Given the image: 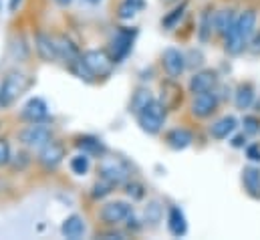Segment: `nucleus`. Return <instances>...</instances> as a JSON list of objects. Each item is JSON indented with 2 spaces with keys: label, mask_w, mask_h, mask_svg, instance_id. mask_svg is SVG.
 <instances>
[{
  "label": "nucleus",
  "mask_w": 260,
  "mask_h": 240,
  "mask_svg": "<svg viewBox=\"0 0 260 240\" xmlns=\"http://www.w3.org/2000/svg\"><path fill=\"white\" fill-rule=\"evenodd\" d=\"M75 145L79 147V152H85L91 158H101V156L107 154V145L97 135H79L77 141H75Z\"/></svg>",
  "instance_id": "f3484780"
},
{
  "label": "nucleus",
  "mask_w": 260,
  "mask_h": 240,
  "mask_svg": "<svg viewBox=\"0 0 260 240\" xmlns=\"http://www.w3.org/2000/svg\"><path fill=\"white\" fill-rule=\"evenodd\" d=\"M168 230L172 236L182 238L188 234V218L180 206H170L168 210Z\"/></svg>",
  "instance_id": "2eb2a0df"
},
{
  "label": "nucleus",
  "mask_w": 260,
  "mask_h": 240,
  "mask_svg": "<svg viewBox=\"0 0 260 240\" xmlns=\"http://www.w3.org/2000/svg\"><path fill=\"white\" fill-rule=\"evenodd\" d=\"M164 220V204L159 200H151L143 208V224L155 228Z\"/></svg>",
  "instance_id": "393cba45"
},
{
  "label": "nucleus",
  "mask_w": 260,
  "mask_h": 240,
  "mask_svg": "<svg viewBox=\"0 0 260 240\" xmlns=\"http://www.w3.org/2000/svg\"><path fill=\"white\" fill-rule=\"evenodd\" d=\"M85 232H87V224H85L83 216H79V214L67 216L63 220V224H61V234L65 238L79 240L81 236H85Z\"/></svg>",
  "instance_id": "aec40b11"
},
{
  "label": "nucleus",
  "mask_w": 260,
  "mask_h": 240,
  "mask_svg": "<svg viewBox=\"0 0 260 240\" xmlns=\"http://www.w3.org/2000/svg\"><path fill=\"white\" fill-rule=\"evenodd\" d=\"M20 4H22V0H8V10L10 12H16Z\"/></svg>",
  "instance_id": "ea45409f"
},
{
  "label": "nucleus",
  "mask_w": 260,
  "mask_h": 240,
  "mask_svg": "<svg viewBox=\"0 0 260 240\" xmlns=\"http://www.w3.org/2000/svg\"><path fill=\"white\" fill-rule=\"evenodd\" d=\"M30 87V79L26 73L14 69L4 75L0 81V109H10Z\"/></svg>",
  "instance_id": "f03ea898"
},
{
  "label": "nucleus",
  "mask_w": 260,
  "mask_h": 240,
  "mask_svg": "<svg viewBox=\"0 0 260 240\" xmlns=\"http://www.w3.org/2000/svg\"><path fill=\"white\" fill-rule=\"evenodd\" d=\"M137 39V28L135 26H117L111 41H109V53L115 61V65L123 63L131 55L133 45Z\"/></svg>",
  "instance_id": "423d86ee"
},
{
  "label": "nucleus",
  "mask_w": 260,
  "mask_h": 240,
  "mask_svg": "<svg viewBox=\"0 0 260 240\" xmlns=\"http://www.w3.org/2000/svg\"><path fill=\"white\" fill-rule=\"evenodd\" d=\"M230 145L232 147H236V149H240V147H246L248 145V133L246 131H242V133H232L230 135Z\"/></svg>",
  "instance_id": "c9c22d12"
},
{
  "label": "nucleus",
  "mask_w": 260,
  "mask_h": 240,
  "mask_svg": "<svg viewBox=\"0 0 260 240\" xmlns=\"http://www.w3.org/2000/svg\"><path fill=\"white\" fill-rule=\"evenodd\" d=\"M55 139V131L53 127L43 121V123H28L26 127H22L18 131V141L26 147V149H41L43 145H47L49 141Z\"/></svg>",
  "instance_id": "39448f33"
},
{
  "label": "nucleus",
  "mask_w": 260,
  "mask_h": 240,
  "mask_svg": "<svg viewBox=\"0 0 260 240\" xmlns=\"http://www.w3.org/2000/svg\"><path fill=\"white\" fill-rule=\"evenodd\" d=\"M236 18H238V14L232 8H224V10L214 12V33L220 37H226L228 31L234 26Z\"/></svg>",
  "instance_id": "5701e85b"
},
{
  "label": "nucleus",
  "mask_w": 260,
  "mask_h": 240,
  "mask_svg": "<svg viewBox=\"0 0 260 240\" xmlns=\"http://www.w3.org/2000/svg\"><path fill=\"white\" fill-rule=\"evenodd\" d=\"M161 65H164V71L170 79H180L184 75V71L188 69V61H186V55L176 49V47H168L161 55Z\"/></svg>",
  "instance_id": "9b49d317"
},
{
  "label": "nucleus",
  "mask_w": 260,
  "mask_h": 240,
  "mask_svg": "<svg viewBox=\"0 0 260 240\" xmlns=\"http://www.w3.org/2000/svg\"><path fill=\"white\" fill-rule=\"evenodd\" d=\"M69 168L75 176H87L89 170H91V156L85 154V152H79L75 154L71 160H69Z\"/></svg>",
  "instance_id": "c85d7f7f"
},
{
  "label": "nucleus",
  "mask_w": 260,
  "mask_h": 240,
  "mask_svg": "<svg viewBox=\"0 0 260 240\" xmlns=\"http://www.w3.org/2000/svg\"><path fill=\"white\" fill-rule=\"evenodd\" d=\"M240 180H242L244 192H246L250 198L260 200V168L258 166H246V168L242 170Z\"/></svg>",
  "instance_id": "6ab92c4d"
},
{
  "label": "nucleus",
  "mask_w": 260,
  "mask_h": 240,
  "mask_svg": "<svg viewBox=\"0 0 260 240\" xmlns=\"http://www.w3.org/2000/svg\"><path fill=\"white\" fill-rule=\"evenodd\" d=\"M10 164H12V168H14V170L22 172V170H26V166L30 164V154H28L26 149H22V152H18V154H14V156H12Z\"/></svg>",
  "instance_id": "473e14b6"
},
{
  "label": "nucleus",
  "mask_w": 260,
  "mask_h": 240,
  "mask_svg": "<svg viewBox=\"0 0 260 240\" xmlns=\"http://www.w3.org/2000/svg\"><path fill=\"white\" fill-rule=\"evenodd\" d=\"M97 170H99V178H105L115 186H123L133 176L131 164L121 156H109V154L101 156Z\"/></svg>",
  "instance_id": "20e7f679"
},
{
  "label": "nucleus",
  "mask_w": 260,
  "mask_h": 240,
  "mask_svg": "<svg viewBox=\"0 0 260 240\" xmlns=\"http://www.w3.org/2000/svg\"><path fill=\"white\" fill-rule=\"evenodd\" d=\"M155 97H153V93L147 89V87H139L133 95H131V101H129V113L133 115H137L143 107H147L151 101H153Z\"/></svg>",
  "instance_id": "a878e982"
},
{
  "label": "nucleus",
  "mask_w": 260,
  "mask_h": 240,
  "mask_svg": "<svg viewBox=\"0 0 260 240\" xmlns=\"http://www.w3.org/2000/svg\"><path fill=\"white\" fill-rule=\"evenodd\" d=\"M35 51L39 59L45 63H55L59 61V49H57V39H53L45 31H37L35 35Z\"/></svg>",
  "instance_id": "4468645a"
},
{
  "label": "nucleus",
  "mask_w": 260,
  "mask_h": 240,
  "mask_svg": "<svg viewBox=\"0 0 260 240\" xmlns=\"http://www.w3.org/2000/svg\"><path fill=\"white\" fill-rule=\"evenodd\" d=\"M12 160V152H10V143L6 137H0V168L8 166Z\"/></svg>",
  "instance_id": "72a5a7b5"
},
{
  "label": "nucleus",
  "mask_w": 260,
  "mask_h": 240,
  "mask_svg": "<svg viewBox=\"0 0 260 240\" xmlns=\"http://www.w3.org/2000/svg\"><path fill=\"white\" fill-rule=\"evenodd\" d=\"M115 188H117L115 184H111V182L105 180V178H99V180L93 184V188H91V198L93 200H103V198L111 196Z\"/></svg>",
  "instance_id": "c756f323"
},
{
  "label": "nucleus",
  "mask_w": 260,
  "mask_h": 240,
  "mask_svg": "<svg viewBox=\"0 0 260 240\" xmlns=\"http://www.w3.org/2000/svg\"><path fill=\"white\" fill-rule=\"evenodd\" d=\"M65 156H67L65 145H63L61 141L53 139V141H49L47 145H43V147L39 149L37 162L41 164V168H43V170H47V172H53V170H57V168L63 164Z\"/></svg>",
  "instance_id": "1a4fd4ad"
},
{
  "label": "nucleus",
  "mask_w": 260,
  "mask_h": 240,
  "mask_svg": "<svg viewBox=\"0 0 260 240\" xmlns=\"http://www.w3.org/2000/svg\"><path fill=\"white\" fill-rule=\"evenodd\" d=\"M166 143L174 149V152H184L194 143V133L186 127H174L166 133Z\"/></svg>",
  "instance_id": "dca6fc26"
},
{
  "label": "nucleus",
  "mask_w": 260,
  "mask_h": 240,
  "mask_svg": "<svg viewBox=\"0 0 260 240\" xmlns=\"http://www.w3.org/2000/svg\"><path fill=\"white\" fill-rule=\"evenodd\" d=\"M254 99H256V91H254V85L252 83H240L234 91V105L236 109L244 111V109H250L254 105Z\"/></svg>",
  "instance_id": "4be33fe9"
},
{
  "label": "nucleus",
  "mask_w": 260,
  "mask_h": 240,
  "mask_svg": "<svg viewBox=\"0 0 260 240\" xmlns=\"http://www.w3.org/2000/svg\"><path fill=\"white\" fill-rule=\"evenodd\" d=\"M99 236L103 240H125V234L123 232H117V230H109V232H103Z\"/></svg>",
  "instance_id": "58836bf2"
},
{
  "label": "nucleus",
  "mask_w": 260,
  "mask_h": 240,
  "mask_svg": "<svg viewBox=\"0 0 260 240\" xmlns=\"http://www.w3.org/2000/svg\"><path fill=\"white\" fill-rule=\"evenodd\" d=\"M127 222V230H131V232H137V230H141L145 224H143V220H139L137 216H135V212H131L129 218L125 220Z\"/></svg>",
  "instance_id": "4c0bfd02"
},
{
  "label": "nucleus",
  "mask_w": 260,
  "mask_h": 240,
  "mask_svg": "<svg viewBox=\"0 0 260 240\" xmlns=\"http://www.w3.org/2000/svg\"><path fill=\"white\" fill-rule=\"evenodd\" d=\"M131 212H133L131 202H127V200H111V202H105L101 206L99 218L107 226H117V224H123L129 218Z\"/></svg>",
  "instance_id": "6e6552de"
},
{
  "label": "nucleus",
  "mask_w": 260,
  "mask_h": 240,
  "mask_svg": "<svg viewBox=\"0 0 260 240\" xmlns=\"http://www.w3.org/2000/svg\"><path fill=\"white\" fill-rule=\"evenodd\" d=\"M242 125H244V131H246L248 135H256L260 131V119L254 117V115H246V117L242 119Z\"/></svg>",
  "instance_id": "f704fd0d"
},
{
  "label": "nucleus",
  "mask_w": 260,
  "mask_h": 240,
  "mask_svg": "<svg viewBox=\"0 0 260 240\" xmlns=\"http://www.w3.org/2000/svg\"><path fill=\"white\" fill-rule=\"evenodd\" d=\"M20 119L26 123H43L49 119V103L43 97H30L22 109H20Z\"/></svg>",
  "instance_id": "ddd939ff"
},
{
  "label": "nucleus",
  "mask_w": 260,
  "mask_h": 240,
  "mask_svg": "<svg viewBox=\"0 0 260 240\" xmlns=\"http://www.w3.org/2000/svg\"><path fill=\"white\" fill-rule=\"evenodd\" d=\"M218 105H220V95L214 89V91H206V93L194 95L192 105H190V111H192V115L198 117V119H208V117H212L216 113Z\"/></svg>",
  "instance_id": "9d476101"
},
{
  "label": "nucleus",
  "mask_w": 260,
  "mask_h": 240,
  "mask_svg": "<svg viewBox=\"0 0 260 240\" xmlns=\"http://www.w3.org/2000/svg\"><path fill=\"white\" fill-rule=\"evenodd\" d=\"M246 158L252 164H260V143H250L246 145Z\"/></svg>",
  "instance_id": "e433bc0d"
},
{
  "label": "nucleus",
  "mask_w": 260,
  "mask_h": 240,
  "mask_svg": "<svg viewBox=\"0 0 260 240\" xmlns=\"http://www.w3.org/2000/svg\"><path fill=\"white\" fill-rule=\"evenodd\" d=\"M89 4H99V2H103V0H87Z\"/></svg>",
  "instance_id": "79ce46f5"
},
{
  "label": "nucleus",
  "mask_w": 260,
  "mask_h": 240,
  "mask_svg": "<svg viewBox=\"0 0 260 240\" xmlns=\"http://www.w3.org/2000/svg\"><path fill=\"white\" fill-rule=\"evenodd\" d=\"M57 49H59V59L63 61L67 67L73 65V63H77V61L83 57L81 49H79L69 37H65V35H61V37L57 39Z\"/></svg>",
  "instance_id": "412c9836"
},
{
  "label": "nucleus",
  "mask_w": 260,
  "mask_h": 240,
  "mask_svg": "<svg viewBox=\"0 0 260 240\" xmlns=\"http://www.w3.org/2000/svg\"><path fill=\"white\" fill-rule=\"evenodd\" d=\"M186 8H188V2H182V4H178V6H174L170 12H166V16L161 18V26L166 28V31H174L180 22H182V18L186 16Z\"/></svg>",
  "instance_id": "cd10ccee"
},
{
  "label": "nucleus",
  "mask_w": 260,
  "mask_h": 240,
  "mask_svg": "<svg viewBox=\"0 0 260 240\" xmlns=\"http://www.w3.org/2000/svg\"><path fill=\"white\" fill-rule=\"evenodd\" d=\"M214 35V10L208 6L202 10L200 20H198V41L206 45Z\"/></svg>",
  "instance_id": "b1692460"
},
{
  "label": "nucleus",
  "mask_w": 260,
  "mask_h": 240,
  "mask_svg": "<svg viewBox=\"0 0 260 240\" xmlns=\"http://www.w3.org/2000/svg\"><path fill=\"white\" fill-rule=\"evenodd\" d=\"M123 188H125V194L131 198V202L143 200V196H145V188H143V184H139V182H133V180L125 182Z\"/></svg>",
  "instance_id": "7c9ffc66"
},
{
  "label": "nucleus",
  "mask_w": 260,
  "mask_h": 240,
  "mask_svg": "<svg viewBox=\"0 0 260 240\" xmlns=\"http://www.w3.org/2000/svg\"><path fill=\"white\" fill-rule=\"evenodd\" d=\"M186 61H188V69L198 71V69H202V67H204L206 57H204L202 49H190V51H188V55H186Z\"/></svg>",
  "instance_id": "2f4dec72"
},
{
  "label": "nucleus",
  "mask_w": 260,
  "mask_h": 240,
  "mask_svg": "<svg viewBox=\"0 0 260 240\" xmlns=\"http://www.w3.org/2000/svg\"><path fill=\"white\" fill-rule=\"evenodd\" d=\"M83 61L87 65V69L91 71V75L95 79H107L113 73L115 61L111 57L109 49H87L83 53Z\"/></svg>",
  "instance_id": "0eeeda50"
},
{
  "label": "nucleus",
  "mask_w": 260,
  "mask_h": 240,
  "mask_svg": "<svg viewBox=\"0 0 260 240\" xmlns=\"http://www.w3.org/2000/svg\"><path fill=\"white\" fill-rule=\"evenodd\" d=\"M218 73L214 69H198L194 71V75L190 77V83H188V89L192 95L198 93H206V91H214L218 87Z\"/></svg>",
  "instance_id": "f8f14e48"
},
{
  "label": "nucleus",
  "mask_w": 260,
  "mask_h": 240,
  "mask_svg": "<svg viewBox=\"0 0 260 240\" xmlns=\"http://www.w3.org/2000/svg\"><path fill=\"white\" fill-rule=\"evenodd\" d=\"M55 4H59V6H63V8H67V6H71L73 4V0H53Z\"/></svg>",
  "instance_id": "a19ab883"
},
{
  "label": "nucleus",
  "mask_w": 260,
  "mask_h": 240,
  "mask_svg": "<svg viewBox=\"0 0 260 240\" xmlns=\"http://www.w3.org/2000/svg\"><path fill=\"white\" fill-rule=\"evenodd\" d=\"M256 20H258V16H256V12L252 8H248V10L238 14L234 26L224 37V51L230 57H238L248 49L252 37L256 35Z\"/></svg>",
  "instance_id": "f257e3e1"
},
{
  "label": "nucleus",
  "mask_w": 260,
  "mask_h": 240,
  "mask_svg": "<svg viewBox=\"0 0 260 240\" xmlns=\"http://www.w3.org/2000/svg\"><path fill=\"white\" fill-rule=\"evenodd\" d=\"M168 111H170V109L166 107V103H164L161 99H153L147 107H143V109L135 115L139 129H141L143 133H147V135H157V133H161V129H164V125H166V119H168Z\"/></svg>",
  "instance_id": "7ed1b4c3"
},
{
  "label": "nucleus",
  "mask_w": 260,
  "mask_h": 240,
  "mask_svg": "<svg viewBox=\"0 0 260 240\" xmlns=\"http://www.w3.org/2000/svg\"><path fill=\"white\" fill-rule=\"evenodd\" d=\"M145 8V0H123L117 8V16L119 20H133L141 10Z\"/></svg>",
  "instance_id": "bb28decb"
},
{
  "label": "nucleus",
  "mask_w": 260,
  "mask_h": 240,
  "mask_svg": "<svg viewBox=\"0 0 260 240\" xmlns=\"http://www.w3.org/2000/svg\"><path fill=\"white\" fill-rule=\"evenodd\" d=\"M236 129H238V119L234 115H224L210 125V135L214 139L222 141V139H228Z\"/></svg>",
  "instance_id": "a211bd4d"
}]
</instances>
